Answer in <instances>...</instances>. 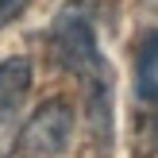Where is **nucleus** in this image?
I'll use <instances>...</instances> for the list:
<instances>
[{
	"mask_svg": "<svg viewBox=\"0 0 158 158\" xmlns=\"http://www.w3.org/2000/svg\"><path fill=\"white\" fill-rule=\"evenodd\" d=\"M27 4H31V0H0V31H4L12 19H19Z\"/></svg>",
	"mask_w": 158,
	"mask_h": 158,
	"instance_id": "nucleus-6",
	"label": "nucleus"
},
{
	"mask_svg": "<svg viewBox=\"0 0 158 158\" xmlns=\"http://www.w3.org/2000/svg\"><path fill=\"white\" fill-rule=\"evenodd\" d=\"M19 116H0V158H12L15 151H19Z\"/></svg>",
	"mask_w": 158,
	"mask_h": 158,
	"instance_id": "nucleus-5",
	"label": "nucleus"
},
{
	"mask_svg": "<svg viewBox=\"0 0 158 158\" xmlns=\"http://www.w3.org/2000/svg\"><path fill=\"white\" fill-rule=\"evenodd\" d=\"M73 139V108L66 100H43L27 116L19 131V151L23 158H58Z\"/></svg>",
	"mask_w": 158,
	"mask_h": 158,
	"instance_id": "nucleus-2",
	"label": "nucleus"
},
{
	"mask_svg": "<svg viewBox=\"0 0 158 158\" xmlns=\"http://www.w3.org/2000/svg\"><path fill=\"white\" fill-rule=\"evenodd\" d=\"M135 93L143 100H158V31H147L135 50Z\"/></svg>",
	"mask_w": 158,
	"mask_h": 158,
	"instance_id": "nucleus-4",
	"label": "nucleus"
},
{
	"mask_svg": "<svg viewBox=\"0 0 158 158\" xmlns=\"http://www.w3.org/2000/svg\"><path fill=\"white\" fill-rule=\"evenodd\" d=\"M31 89V62L23 54L0 62V116H19V104Z\"/></svg>",
	"mask_w": 158,
	"mask_h": 158,
	"instance_id": "nucleus-3",
	"label": "nucleus"
},
{
	"mask_svg": "<svg viewBox=\"0 0 158 158\" xmlns=\"http://www.w3.org/2000/svg\"><path fill=\"white\" fill-rule=\"evenodd\" d=\"M50 46H54V58L69 73H77L85 85L108 81L104 58H100V46H97V31H93V4L89 0H69L58 12V19L50 27Z\"/></svg>",
	"mask_w": 158,
	"mask_h": 158,
	"instance_id": "nucleus-1",
	"label": "nucleus"
}]
</instances>
